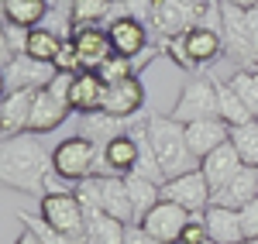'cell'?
<instances>
[{
	"instance_id": "obj_1",
	"label": "cell",
	"mask_w": 258,
	"mask_h": 244,
	"mask_svg": "<svg viewBox=\"0 0 258 244\" xmlns=\"http://www.w3.org/2000/svg\"><path fill=\"white\" fill-rule=\"evenodd\" d=\"M52 176V151L41 144L38 134H18L0 144V179L7 189L45 196V179Z\"/></svg>"
},
{
	"instance_id": "obj_2",
	"label": "cell",
	"mask_w": 258,
	"mask_h": 244,
	"mask_svg": "<svg viewBox=\"0 0 258 244\" xmlns=\"http://www.w3.org/2000/svg\"><path fill=\"white\" fill-rule=\"evenodd\" d=\"M145 131H148V141L162 165L165 183L200 169V158L189 151V141H186V124H179L172 114H145Z\"/></svg>"
},
{
	"instance_id": "obj_3",
	"label": "cell",
	"mask_w": 258,
	"mask_h": 244,
	"mask_svg": "<svg viewBox=\"0 0 258 244\" xmlns=\"http://www.w3.org/2000/svg\"><path fill=\"white\" fill-rule=\"evenodd\" d=\"M152 31L159 41L186 35L189 28H217L220 31V0H155Z\"/></svg>"
},
{
	"instance_id": "obj_4",
	"label": "cell",
	"mask_w": 258,
	"mask_h": 244,
	"mask_svg": "<svg viewBox=\"0 0 258 244\" xmlns=\"http://www.w3.org/2000/svg\"><path fill=\"white\" fill-rule=\"evenodd\" d=\"M97 165H100V144H93L86 134H73L52 148V172L73 186L97 176Z\"/></svg>"
},
{
	"instance_id": "obj_5",
	"label": "cell",
	"mask_w": 258,
	"mask_h": 244,
	"mask_svg": "<svg viewBox=\"0 0 258 244\" xmlns=\"http://www.w3.org/2000/svg\"><path fill=\"white\" fill-rule=\"evenodd\" d=\"M172 117L179 124H193V121H214L217 114V79H207V76H193V79L182 86L176 107H172Z\"/></svg>"
},
{
	"instance_id": "obj_6",
	"label": "cell",
	"mask_w": 258,
	"mask_h": 244,
	"mask_svg": "<svg viewBox=\"0 0 258 244\" xmlns=\"http://www.w3.org/2000/svg\"><path fill=\"white\" fill-rule=\"evenodd\" d=\"M220 35H224L227 55L238 62L241 69H258L255 48H251V35H248V11L220 0Z\"/></svg>"
},
{
	"instance_id": "obj_7",
	"label": "cell",
	"mask_w": 258,
	"mask_h": 244,
	"mask_svg": "<svg viewBox=\"0 0 258 244\" xmlns=\"http://www.w3.org/2000/svg\"><path fill=\"white\" fill-rule=\"evenodd\" d=\"M38 213L62 234H86V210L76 193H45L38 200Z\"/></svg>"
},
{
	"instance_id": "obj_8",
	"label": "cell",
	"mask_w": 258,
	"mask_h": 244,
	"mask_svg": "<svg viewBox=\"0 0 258 244\" xmlns=\"http://www.w3.org/2000/svg\"><path fill=\"white\" fill-rule=\"evenodd\" d=\"M189 220H193L189 210H182V206L172 203V200H159V203L141 217L138 227L148 230V234H152L155 241H162V244H179V234L186 230Z\"/></svg>"
},
{
	"instance_id": "obj_9",
	"label": "cell",
	"mask_w": 258,
	"mask_h": 244,
	"mask_svg": "<svg viewBox=\"0 0 258 244\" xmlns=\"http://www.w3.org/2000/svg\"><path fill=\"white\" fill-rule=\"evenodd\" d=\"M162 200H172V203H179L189 213H203L207 206L214 203V193H210V186L203 179V172L193 169L186 176H176V179L162 183Z\"/></svg>"
},
{
	"instance_id": "obj_10",
	"label": "cell",
	"mask_w": 258,
	"mask_h": 244,
	"mask_svg": "<svg viewBox=\"0 0 258 244\" xmlns=\"http://www.w3.org/2000/svg\"><path fill=\"white\" fill-rule=\"evenodd\" d=\"M138 138L127 131V134H117L110 138L107 144H100V165H97V176H131L135 165H138Z\"/></svg>"
},
{
	"instance_id": "obj_11",
	"label": "cell",
	"mask_w": 258,
	"mask_h": 244,
	"mask_svg": "<svg viewBox=\"0 0 258 244\" xmlns=\"http://www.w3.org/2000/svg\"><path fill=\"white\" fill-rule=\"evenodd\" d=\"M55 72L59 69L52 62H38L24 52V55H18V59L4 69V86H7V93L11 90H45L48 83L55 79Z\"/></svg>"
},
{
	"instance_id": "obj_12",
	"label": "cell",
	"mask_w": 258,
	"mask_h": 244,
	"mask_svg": "<svg viewBox=\"0 0 258 244\" xmlns=\"http://www.w3.org/2000/svg\"><path fill=\"white\" fill-rule=\"evenodd\" d=\"M35 97H38V90H11V93H4V100H0V134H4V141L18 138V134H28Z\"/></svg>"
},
{
	"instance_id": "obj_13",
	"label": "cell",
	"mask_w": 258,
	"mask_h": 244,
	"mask_svg": "<svg viewBox=\"0 0 258 244\" xmlns=\"http://www.w3.org/2000/svg\"><path fill=\"white\" fill-rule=\"evenodd\" d=\"M100 110H107L114 117H124V121H135L145 110V86H141V79L131 76V79H120V83H107Z\"/></svg>"
},
{
	"instance_id": "obj_14",
	"label": "cell",
	"mask_w": 258,
	"mask_h": 244,
	"mask_svg": "<svg viewBox=\"0 0 258 244\" xmlns=\"http://www.w3.org/2000/svg\"><path fill=\"white\" fill-rule=\"evenodd\" d=\"M107 38L117 55L138 59L141 52H148V24L138 18H114L107 21Z\"/></svg>"
},
{
	"instance_id": "obj_15",
	"label": "cell",
	"mask_w": 258,
	"mask_h": 244,
	"mask_svg": "<svg viewBox=\"0 0 258 244\" xmlns=\"http://www.w3.org/2000/svg\"><path fill=\"white\" fill-rule=\"evenodd\" d=\"M241 169H244V162H241L238 148H234L231 141L220 144L217 151H210V155L200 162V172H203V179H207V186H210V193H214V196H217L220 189L238 176Z\"/></svg>"
},
{
	"instance_id": "obj_16",
	"label": "cell",
	"mask_w": 258,
	"mask_h": 244,
	"mask_svg": "<svg viewBox=\"0 0 258 244\" xmlns=\"http://www.w3.org/2000/svg\"><path fill=\"white\" fill-rule=\"evenodd\" d=\"M73 41L80 48V59H83L86 72H97L100 65L114 55L110 38H107V28H100V24H76L73 28Z\"/></svg>"
},
{
	"instance_id": "obj_17",
	"label": "cell",
	"mask_w": 258,
	"mask_h": 244,
	"mask_svg": "<svg viewBox=\"0 0 258 244\" xmlns=\"http://www.w3.org/2000/svg\"><path fill=\"white\" fill-rule=\"evenodd\" d=\"M186 141H189V151L203 162L210 151H217L220 144L231 141V127L220 117H214V121H193V124H186Z\"/></svg>"
},
{
	"instance_id": "obj_18",
	"label": "cell",
	"mask_w": 258,
	"mask_h": 244,
	"mask_svg": "<svg viewBox=\"0 0 258 244\" xmlns=\"http://www.w3.org/2000/svg\"><path fill=\"white\" fill-rule=\"evenodd\" d=\"M69 114H73V107H69L66 100L52 97L48 90H38L35 107H31V124H28V131H31V134H48V131L62 127Z\"/></svg>"
},
{
	"instance_id": "obj_19",
	"label": "cell",
	"mask_w": 258,
	"mask_h": 244,
	"mask_svg": "<svg viewBox=\"0 0 258 244\" xmlns=\"http://www.w3.org/2000/svg\"><path fill=\"white\" fill-rule=\"evenodd\" d=\"M203 224H207L210 241H217V244H241V241H244L241 213H238V210H231V206L210 203L207 210H203Z\"/></svg>"
},
{
	"instance_id": "obj_20",
	"label": "cell",
	"mask_w": 258,
	"mask_h": 244,
	"mask_svg": "<svg viewBox=\"0 0 258 244\" xmlns=\"http://www.w3.org/2000/svg\"><path fill=\"white\" fill-rule=\"evenodd\" d=\"M100 200H103V213L117 217L124 224H138L124 176H100Z\"/></svg>"
},
{
	"instance_id": "obj_21",
	"label": "cell",
	"mask_w": 258,
	"mask_h": 244,
	"mask_svg": "<svg viewBox=\"0 0 258 244\" xmlns=\"http://www.w3.org/2000/svg\"><path fill=\"white\" fill-rule=\"evenodd\" d=\"M182 38H186V52H189V59L197 62V69L217 62L227 52L224 48V35H220L217 28H189Z\"/></svg>"
},
{
	"instance_id": "obj_22",
	"label": "cell",
	"mask_w": 258,
	"mask_h": 244,
	"mask_svg": "<svg viewBox=\"0 0 258 244\" xmlns=\"http://www.w3.org/2000/svg\"><path fill=\"white\" fill-rule=\"evenodd\" d=\"M251 200H258V169H251V165H244L238 176L214 196V203L231 206V210H241V206H248Z\"/></svg>"
},
{
	"instance_id": "obj_23",
	"label": "cell",
	"mask_w": 258,
	"mask_h": 244,
	"mask_svg": "<svg viewBox=\"0 0 258 244\" xmlns=\"http://www.w3.org/2000/svg\"><path fill=\"white\" fill-rule=\"evenodd\" d=\"M103 93H107V83L97 72H80L73 79V90H69V107L76 114H93L103 107Z\"/></svg>"
},
{
	"instance_id": "obj_24",
	"label": "cell",
	"mask_w": 258,
	"mask_h": 244,
	"mask_svg": "<svg viewBox=\"0 0 258 244\" xmlns=\"http://www.w3.org/2000/svg\"><path fill=\"white\" fill-rule=\"evenodd\" d=\"M4 24H18V28H41L45 18L52 14V0H4Z\"/></svg>"
},
{
	"instance_id": "obj_25",
	"label": "cell",
	"mask_w": 258,
	"mask_h": 244,
	"mask_svg": "<svg viewBox=\"0 0 258 244\" xmlns=\"http://www.w3.org/2000/svg\"><path fill=\"white\" fill-rule=\"evenodd\" d=\"M131 131V121L124 117H114L107 110H93V114H83V134L90 138L93 144H107L110 138L117 134H127Z\"/></svg>"
},
{
	"instance_id": "obj_26",
	"label": "cell",
	"mask_w": 258,
	"mask_h": 244,
	"mask_svg": "<svg viewBox=\"0 0 258 244\" xmlns=\"http://www.w3.org/2000/svg\"><path fill=\"white\" fill-rule=\"evenodd\" d=\"M127 237V224L103 213V210H93L86 213V241L90 244H124Z\"/></svg>"
},
{
	"instance_id": "obj_27",
	"label": "cell",
	"mask_w": 258,
	"mask_h": 244,
	"mask_svg": "<svg viewBox=\"0 0 258 244\" xmlns=\"http://www.w3.org/2000/svg\"><path fill=\"white\" fill-rule=\"evenodd\" d=\"M217 114L227 127H241V124L255 121L251 110L244 107V100L238 97V90L231 86V79H217Z\"/></svg>"
},
{
	"instance_id": "obj_28",
	"label": "cell",
	"mask_w": 258,
	"mask_h": 244,
	"mask_svg": "<svg viewBox=\"0 0 258 244\" xmlns=\"http://www.w3.org/2000/svg\"><path fill=\"white\" fill-rule=\"evenodd\" d=\"M18 220L28 227L41 244H90V241H86V234H83V237H80V234H62V230H55L41 213H31V210H18Z\"/></svg>"
},
{
	"instance_id": "obj_29",
	"label": "cell",
	"mask_w": 258,
	"mask_h": 244,
	"mask_svg": "<svg viewBox=\"0 0 258 244\" xmlns=\"http://www.w3.org/2000/svg\"><path fill=\"white\" fill-rule=\"evenodd\" d=\"M62 48V35L55 31V28H48V24H41V28H31L28 31V55L38 62H55V55H59Z\"/></svg>"
},
{
	"instance_id": "obj_30",
	"label": "cell",
	"mask_w": 258,
	"mask_h": 244,
	"mask_svg": "<svg viewBox=\"0 0 258 244\" xmlns=\"http://www.w3.org/2000/svg\"><path fill=\"white\" fill-rule=\"evenodd\" d=\"M124 183H127V193H131L135 217H138V224H141V217L162 200V186L152 183V179H141V176H124Z\"/></svg>"
},
{
	"instance_id": "obj_31",
	"label": "cell",
	"mask_w": 258,
	"mask_h": 244,
	"mask_svg": "<svg viewBox=\"0 0 258 244\" xmlns=\"http://www.w3.org/2000/svg\"><path fill=\"white\" fill-rule=\"evenodd\" d=\"M231 144L238 148L241 162L258 169V121H248L241 127H231Z\"/></svg>"
},
{
	"instance_id": "obj_32",
	"label": "cell",
	"mask_w": 258,
	"mask_h": 244,
	"mask_svg": "<svg viewBox=\"0 0 258 244\" xmlns=\"http://www.w3.org/2000/svg\"><path fill=\"white\" fill-rule=\"evenodd\" d=\"M110 11H114V0H69L73 24H103Z\"/></svg>"
},
{
	"instance_id": "obj_33",
	"label": "cell",
	"mask_w": 258,
	"mask_h": 244,
	"mask_svg": "<svg viewBox=\"0 0 258 244\" xmlns=\"http://www.w3.org/2000/svg\"><path fill=\"white\" fill-rule=\"evenodd\" d=\"M231 86L238 90V97L244 100V107L251 110V117L258 121V72L255 69H238L231 76Z\"/></svg>"
},
{
	"instance_id": "obj_34",
	"label": "cell",
	"mask_w": 258,
	"mask_h": 244,
	"mask_svg": "<svg viewBox=\"0 0 258 244\" xmlns=\"http://www.w3.org/2000/svg\"><path fill=\"white\" fill-rule=\"evenodd\" d=\"M97 76L103 83H120V79H131V76H138V69H135V59H127V55H110V59L103 62L97 69Z\"/></svg>"
},
{
	"instance_id": "obj_35",
	"label": "cell",
	"mask_w": 258,
	"mask_h": 244,
	"mask_svg": "<svg viewBox=\"0 0 258 244\" xmlns=\"http://www.w3.org/2000/svg\"><path fill=\"white\" fill-rule=\"evenodd\" d=\"M152 7H155V0H114V11L107 14V21L114 18H138V21H152ZM103 21V24H107Z\"/></svg>"
},
{
	"instance_id": "obj_36",
	"label": "cell",
	"mask_w": 258,
	"mask_h": 244,
	"mask_svg": "<svg viewBox=\"0 0 258 244\" xmlns=\"http://www.w3.org/2000/svg\"><path fill=\"white\" fill-rule=\"evenodd\" d=\"M52 65H55L59 72H73V76L86 72V69H83V59H80V48H76V41H73V35H66V38H62V48H59V55H55Z\"/></svg>"
},
{
	"instance_id": "obj_37",
	"label": "cell",
	"mask_w": 258,
	"mask_h": 244,
	"mask_svg": "<svg viewBox=\"0 0 258 244\" xmlns=\"http://www.w3.org/2000/svg\"><path fill=\"white\" fill-rule=\"evenodd\" d=\"M162 52L176 62L182 72H193V76H197V62L189 59V52H186V38H182V35H176V38H165V41H162Z\"/></svg>"
},
{
	"instance_id": "obj_38",
	"label": "cell",
	"mask_w": 258,
	"mask_h": 244,
	"mask_svg": "<svg viewBox=\"0 0 258 244\" xmlns=\"http://www.w3.org/2000/svg\"><path fill=\"white\" fill-rule=\"evenodd\" d=\"M76 196H80V203H83L86 213L103 210V200H100V176H90V179L76 183Z\"/></svg>"
},
{
	"instance_id": "obj_39",
	"label": "cell",
	"mask_w": 258,
	"mask_h": 244,
	"mask_svg": "<svg viewBox=\"0 0 258 244\" xmlns=\"http://www.w3.org/2000/svg\"><path fill=\"white\" fill-rule=\"evenodd\" d=\"M207 241H210V234H207V224H203V213H193V220L179 234V244H207Z\"/></svg>"
},
{
	"instance_id": "obj_40",
	"label": "cell",
	"mask_w": 258,
	"mask_h": 244,
	"mask_svg": "<svg viewBox=\"0 0 258 244\" xmlns=\"http://www.w3.org/2000/svg\"><path fill=\"white\" fill-rule=\"evenodd\" d=\"M241 230L244 237H258V200H251L248 206H241Z\"/></svg>"
},
{
	"instance_id": "obj_41",
	"label": "cell",
	"mask_w": 258,
	"mask_h": 244,
	"mask_svg": "<svg viewBox=\"0 0 258 244\" xmlns=\"http://www.w3.org/2000/svg\"><path fill=\"white\" fill-rule=\"evenodd\" d=\"M124 244H162V241H155L148 230H141L138 224H127V237H124Z\"/></svg>"
},
{
	"instance_id": "obj_42",
	"label": "cell",
	"mask_w": 258,
	"mask_h": 244,
	"mask_svg": "<svg viewBox=\"0 0 258 244\" xmlns=\"http://www.w3.org/2000/svg\"><path fill=\"white\" fill-rule=\"evenodd\" d=\"M248 35H251V48H255V59H258V7L248 11Z\"/></svg>"
},
{
	"instance_id": "obj_43",
	"label": "cell",
	"mask_w": 258,
	"mask_h": 244,
	"mask_svg": "<svg viewBox=\"0 0 258 244\" xmlns=\"http://www.w3.org/2000/svg\"><path fill=\"white\" fill-rule=\"evenodd\" d=\"M14 244H41V241L35 237V234H31V230H28V227H24V230H21V237H18Z\"/></svg>"
},
{
	"instance_id": "obj_44",
	"label": "cell",
	"mask_w": 258,
	"mask_h": 244,
	"mask_svg": "<svg viewBox=\"0 0 258 244\" xmlns=\"http://www.w3.org/2000/svg\"><path fill=\"white\" fill-rule=\"evenodd\" d=\"M227 4H234V7H241V11H251V7H258V0H227Z\"/></svg>"
},
{
	"instance_id": "obj_45",
	"label": "cell",
	"mask_w": 258,
	"mask_h": 244,
	"mask_svg": "<svg viewBox=\"0 0 258 244\" xmlns=\"http://www.w3.org/2000/svg\"><path fill=\"white\" fill-rule=\"evenodd\" d=\"M241 244H258V237H244V241H241Z\"/></svg>"
},
{
	"instance_id": "obj_46",
	"label": "cell",
	"mask_w": 258,
	"mask_h": 244,
	"mask_svg": "<svg viewBox=\"0 0 258 244\" xmlns=\"http://www.w3.org/2000/svg\"><path fill=\"white\" fill-rule=\"evenodd\" d=\"M207 244H217V241H207Z\"/></svg>"
},
{
	"instance_id": "obj_47",
	"label": "cell",
	"mask_w": 258,
	"mask_h": 244,
	"mask_svg": "<svg viewBox=\"0 0 258 244\" xmlns=\"http://www.w3.org/2000/svg\"><path fill=\"white\" fill-rule=\"evenodd\" d=\"M255 72H258V69H255Z\"/></svg>"
}]
</instances>
